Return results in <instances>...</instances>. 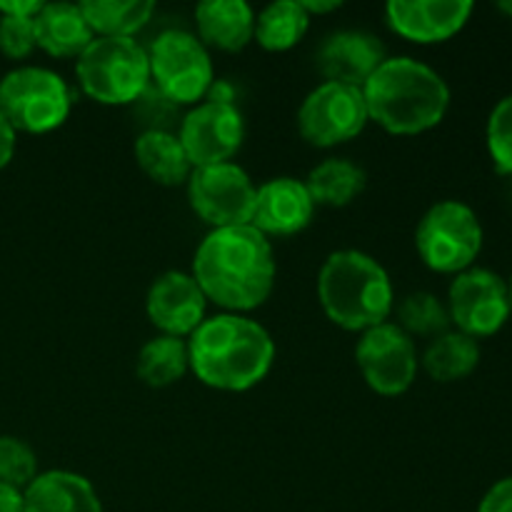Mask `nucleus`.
Listing matches in <instances>:
<instances>
[{"label":"nucleus","mask_w":512,"mask_h":512,"mask_svg":"<svg viewBox=\"0 0 512 512\" xmlns=\"http://www.w3.org/2000/svg\"><path fill=\"white\" fill-rule=\"evenodd\" d=\"M193 278L205 298L235 315L260 308L275 285L270 240L253 225L215 228L195 250Z\"/></svg>","instance_id":"nucleus-1"},{"label":"nucleus","mask_w":512,"mask_h":512,"mask_svg":"<svg viewBox=\"0 0 512 512\" xmlns=\"http://www.w3.org/2000/svg\"><path fill=\"white\" fill-rule=\"evenodd\" d=\"M190 370L203 385L228 393L255 388L270 373L275 343L268 330L245 315L205 318L188 340Z\"/></svg>","instance_id":"nucleus-2"},{"label":"nucleus","mask_w":512,"mask_h":512,"mask_svg":"<svg viewBox=\"0 0 512 512\" xmlns=\"http://www.w3.org/2000/svg\"><path fill=\"white\" fill-rule=\"evenodd\" d=\"M370 120L393 135L435 128L450 108V88L430 65L400 55L388 58L363 85Z\"/></svg>","instance_id":"nucleus-3"},{"label":"nucleus","mask_w":512,"mask_h":512,"mask_svg":"<svg viewBox=\"0 0 512 512\" xmlns=\"http://www.w3.org/2000/svg\"><path fill=\"white\" fill-rule=\"evenodd\" d=\"M325 315L343 330H370L393 313V283L383 265L360 250H338L318 275Z\"/></svg>","instance_id":"nucleus-4"},{"label":"nucleus","mask_w":512,"mask_h":512,"mask_svg":"<svg viewBox=\"0 0 512 512\" xmlns=\"http://www.w3.org/2000/svg\"><path fill=\"white\" fill-rule=\"evenodd\" d=\"M80 88L103 105H133L150 85L148 50L135 38H93L80 53Z\"/></svg>","instance_id":"nucleus-5"},{"label":"nucleus","mask_w":512,"mask_h":512,"mask_svg":"<svg viewBox=\"0 0 512 512\" xmlns=\"http://www.w3.org/2000/svg\"><path fill=\"white\" fill-rule=\"evenodd\" d=\"M483 225L475 210L460 200H443L428 208L415 228V248L435 273H463L483 250Z\"/></svg>","instance_id":"nucleus-6"},{"label":"nucleus","mask_w":512,"mask_h":512,"mask_svg":"<svg viewBox=\"0 0 512 512\" xmlns=\"http://www.w3.org/2000/svg\"><path fill=\"white\" fill-rule=\"evenodd\" d=\"M73 108V90L53 70L18 68L0 80V113L13 130L50 133Z\"/></svg>","instance_id":"nucleus-7"},{"label":"nucleus","mask_w":512,"mask_h":512,"mask_svg":"<svg viewBox=\"0 0 512 512\" xmlns=\"http://www.w3.org/2000/svg\"><path fill=\"white\" fill-rule=\"evenodd\" d=\"M150 83L175 105H193L205 98L213 78L208 48L185 30H165L148 50Z\"/></svg>","instance_id":"nucleus-8"},{"label":"nucleus","mask_w":512,"mask_h":512,"mask_svg":"<svg viewBox=\"0 0 512 512\" xmlns=\"http://www.w3.org/2000/svg\"><path fill=\"white\" fill-rule=\"evenodd\" d=\"M368 120L363 88L328 80L310 90L298 110L300 135L315 148H333L358 138Z\"/></svg>","instance_id":"nucleus-9"},{"label":"nucleus","mask_w":512,"mask_h":512,"mask_svg":"<svg viewBox=\"0 0 512 512\" xmlns=\"http://www.w3.org/2000/svg\"><path fill=\"white\" fill-rule=\"evenodd\" d=\"M258 188L240 165L220 163L208 168H193L188 178L190 208L208 225L235 228L250 225Z\"/></svg>","instance_id":"nucleus-10"},{"label":"nucleus","mask_w":512,"mask_h":512,"mask_svg":"<svg viewBox=\"0 0 512 512\" xmlns=\"http://www.w3.org/2000/svg\"><path fill=\"white\" fill-rule=\"evenodd\" d=\"M445 308L455 330L475 340L490 338L510 320L508 283L493 270L468 268L450 283Z\"/></svg>","instance_id":"nucleus-11"},{"label":"nucleus","mask_w":512,"mask_h":512,"mask_svg":"<svg viewBox=\"0 0 512 512\" xmlns=\"http://www.w3.org/2000/svg\"><path fill=\"white\" fill-rule=\"evenodd\" d=\"M355 360L368 388L385 398L408 393L418 375V353L413 338L395 323L365 330L355 348Z\"/></svg>","instance_id":"nucleus-12"},{"label":"nucleus","mask_w":512,"mask_h":512,"mask_svg":"<svg viewBox=\"0 0 512 512\" xmlns=\"http://www.w3.org/2000/svg\"><path fill=\"white\" fill-rule=\"evenodd\" d=\"M178 138L193 168L230 163L245 138L243 115L233 103L205 100L180 120Z\"/></svg>","instance_id":"nucleus-13"},{"label":"nucleus","mask_w":512,"mask_h":512,"mask_svg":"<svg viewBox=\"0 0 512 512\" xmlns=\"http://www.w3.org/2000/svg\"><path fill=\"white\" fill-rule=\"evenodd\" d=\"M205 305H208V298L193 275L180 273V270L160 275L150 285L148 300H145L150 323L163 330V335H173V338H190L200 328L205 320Z\"/></svg>","instance_id":"nucleus-14"},{"label":"nucleus","mask_w":512,"mask_h":512,"mask_svg":"<svg viewBox=\"0 0 512 512\" xmlns=\"http://www.w3.org/2000/svg\"><path fill=\"white\" fill-rule=\"evenodd\" d=\"M470 0H393L385 5L390 30L413 43H443L473 15Z\"/></svg>","instance_id":"nucleus-15"},{"label":"nucleus","mask_w":512,"mask_h":512,"mask_svg":"<svg viewBox=\"0 0 512 512\" xmlns=\"http://www.w3.org/2000/svg\"><path fill=\"white\" fill-rule=\"evenodd\" d=\"M385 60L388 55L375 35L365 33V30H340L323 40L315 63L328 83L363 88Z\"/></svg>","instance_id":"nucleus-16"},{"label":"nucleus","mask_w":512,"mask_h":512,"mask_svg":"<svg viewBox=\"0 0 512 512\" xmlns=\"http://www.w3.org/2000/svg\"><path fill=\"white\" fill-rule=\"evenodd\" d=\"M315 203L310 198L303 180L273 178L263 183L255 193L253 225L255 230L268 235H295L305 230L313 220Z\"/></svg>","instance_id":"nucleus-17"},{"label":"nucleus","mask_w":512,"mask_h":512,"mask_svg":"<svg viewBox=\"0 0 512 512\" xmlns=\"http://www.w3.org/2000/svg\"><path fill=\"white\" fill-rule=\"evenodd\" d=\"M23 498L25 512H103L90 480L70 470L40 473L23 490Z\"/></svg>","instance_id":"nucleus-18"},{"label":"nucleus","mask_w":512,"mask_h":512,"mask_svg":"<svg viewBox=\"0 0 512 512\" xmlns=\"http://www.w3.org/2000/svg\"><path fill=\"white\" fill-rule=\"evenodd\" d=\"M195 25L203 45L238 53L253 40L255 13L245 0H203L195 8Z\"/></svg>","instance_id":"nucleus-19"},{"label":"nucleus","mask_w":512,"mask_h":512,"mask_svg":"<svg viewBox=\"0 0 512 512\" xmlns=\"http://www.w3.org/2000/svg\"><path fill=\"white\" fill-rule=\"evenodd\" d=\"M35 45L53 58H80L93 43V30L75 3H45L33 18Z\"/></svg>","instance_id":"nucleus-20"},{"label":"nucleus","mask_w":512,"mask_h":512,"mask_svg":"<svg viewBox=\"0 0 512 512\" xmlns=\"http://www.w3.org/2000/svg\"><path fill=\"white\" fill-rule=\"evenodd\" d=\"M135 160L150 180L160 185H180L190 178L193 165L178 133H140L135 140Z\"/></svg>","instance_id":"nucleus-21"},{"label":"nucleus","mask_w":512,"mask_h":512,"mask_svg":"<svg viewBox=\"0 0 512 512\" xmlns=\"http://www.w3.org/2000/svg\"><path fill=\"white\" fill-rule=\"evenodd\" d=\"M310 198L315 205H328V208H345L353 203L365 190L368 175L360 165L350 163L345 158H330L315 165L303 180Z\"/></svg>","instance_id":"nucleus-22"},{"label":"nucleus","mask_w":512,"mask_h":512,"mask_svg":"<svg viewBox=\"0 0 512 512\" xmlns=\"http://www.w3.org/2000/svg\"><path fill=\"white\" fill-rule=\"evenodd\" d=\"M480 363V343L460 330H448L430 340L423 355V368L438 383H458L468 378Z\"/></svg>","instance_id":"nucleus-23"},{"label":"nucleus","mask_w":512,"mask_h":512,"mask_svg":"<svg viewBox=\"0 0 512 512\" xmlns=\"http://www.w3.org/2000/svg\"><path fill=\"white\" fill-rule=\"evenodd\" d=\"M98 38H133L153 18V0H88L78 3Z\"/></svg>","instance_id":"nucleus-24"},{"label":"nucleus","mask_w":512,"mask_h":512,"mask_svg":"<svg viewBox=\"0 0 512 512\" xmlns=\"http://www.w3.org/2000/svg\"><path fill=\"white\" fill-rule=\"evenodd\" d=\"M190 368L188 343L173 335H158L140 348L135 360V373L148 388H170Z\"/></svg>","instance_id":"nucleus-25"},{"label":"nucleus","mask_w":512,"mask_h":512,"mask_svg":"<svg viewBox=\"0 0 512 512\" xmlns=\"http://www.w3.org/2000/svg\"><path fill=\"white\" fill-rule=\"evenodd\" d=\"M310 15L295 0H278L255 15V35L260 48L270 53H283V50L295 48L308 33Z\"/></svg>","instance_id":"nucleus-26"},{"label":"nucleus","mask_w":512,"mask_h":512,"mask_svg":"<svg viewBox=\"0 0 512 512\" xmlns=\"http://www.w3.org/2000/svg\"><path fill=\"white\" fill-rule=\"evenodd\" d=\"M398 328L403 333L420 335V338H438L450 330L448 308L433 293H410L398 305Z\"/></svg>","instance_id":"nucleus-27"},{"label":"nucleus","mask_w":512,"mask_h":512,"mask_svg":"<svg viewBox=\"0 0 512 512\" xmlns=\"http://www.w3.org/2000/svg\"><path fill=\"white\" fill-rule=\"evenodd\" d=\"M38 478V458L33 448L13 435L0 438V483L25 490Z\"/></svg>","instance_id":"nucleus-28"},{"label":"nucleus","mask_w":512,"mask_h":512,"mask_svg":"<svg viewBox=\"0 0 512 512\" xmlns=\"http://www.w3.org/2000/svg\"><path fill=\"white\" fill-rule=\"evenodd\" d=\"M485 143L495 168L503 175H512V95H505L490 113Z\"/></svg>","instance_id":"nucleus-29"},{"label":"nucleus","mask_w":512,"mask_h":512,"mask_svg":"<svg viewBox=\"0 0 512 512\" xmlns=\"http://www.w3.org/2000/svg\"><path fill=\"white\" fill-rule=\"evenodd\" d=\"M135 118L145 125L143 133H150V130H160V133H173L170 125L178 123V108L173 100L165 98L153 83L140 93V98L135 100Z\"/></svg>","instance_id":"nucleus-30"},{"label":"nucleus","mask_w":512,"mask_h":512,"mask_svg":"<svg viewBox=\"0 0 512 512\" xmlns=\"http://www.w3.org/2000/svg\"><path fill=\"white\" fill-rule=\"evenodd\" d=\"M35 45V23L33 18H15V15H0V50L8 58H28Z\"/></svg>","instance_id":"nucleus-31"},{"label":"nucleus","mask_w":512,"mask_h":512,"mask_svg":"<svg viewBox=\"0 0 512 512\" xmlns=\"http://www.w3.org/2000/svg\"><path fill=\"white\" fill-rule=\"evenodd\" d=\"M478 512H512V475L498 480L480 500Z\"/></svg>","instance_id":"nucleus-32"},{"label":"nucleus","mask_w":512,"mask_h":512,"mask_svg":"<svg viewBox=\"0 0 512 512\" xmlns=\"http://www.w3.org/2000/svg\"><path fill=\"white\" fill-rule=\"evenodd\" d=\"M43 5L40 0H0V13L15 15V18H35Z\"/></svg>","instance_id":"nucleus-33"},{"label":"nucleus","mask_w":512,"mask_h":512,"mask_svg":"<svg viewBox=\"0 0 512 512\" xmlns=\"http://www.w3.org/2000/svg\"><path fill=\"white\" fill-rule=\"evenodd\" d=\"M13 153H15V130L10 128V123L3 118V113H0V168H5V165L13 160Z\"/></svg>","instance_id":"nucleus-34"},{"label":"nucleus","mask_w":512,"mask_h":512,"mask_svg":"<svg viewBox=\"0 0 512 512\" xmlns=\"http://www.w3.org/2000/svg\"><path fill=\"white\" fill-rule=\"evenodd\" d=\"M0 512H25L23 490L0 483Z\"/></svg>","instance_id":"nucleus-35"},{"label":"nucleus","mask_w":512,"mask_h":512,"mask_svg":"<svg viewBox=\"0 0 512 512\" xmlns=\"http://www.w3.org/2000/svg\"><path fill=\"white\" fill-rule=\"evenodd\" d=\"M305 8V13L308 15H323V13H333V10L340 8L338 0H328V3H320V0H305V3H300Z\"/></svg>","instance_id":"nucleus-36"},{"label":"nucleus","mask_w":512,"mask_h":512,"mask_svg":"<svg viewBox=\"0 0 512 512\" xmlns=\"http://www.w3.org/2000/svg\"><path fill=\"white\" fill-rule=\"evenodd\" d=\"M498 8L503 10V13H508V15H512V0L510 3H498Z\"/></svg>","instance_id":"nucleus-37"},{"label":"nucleus","mask_w":512,"mask_h":512,"mask_svg":"<svg viewBox=\"0 0 512 512\" xmlns=\"http://www.w3.org/2000/svg\"><path fill=\"white\" fill-rule=\"evenodd\" d=\"M508 298H510V315H512V278L508 280Z\"/></svg>","instance_id":"nucleus-38"}]
</instances>
